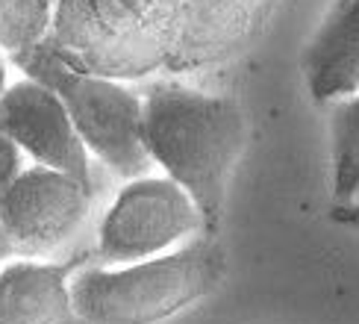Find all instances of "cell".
Instances as JSON below:
<instances>
[{
    "label": "cell",
    "instance_id": "6da1fadb",
    "mask_svg": "<svg viewBox=\"0 0 359 324\" xmlns=\"http://www.w3.org/2000/svg\"><path fill=\"white\" fill-rule=\"evenodd\" d=\"M144 144L154 166L198 201L206 230H215L233 168L248 147L242 103L180 83H159L144 95Z\"/></svg>",
    "mask_w": 359,
    "mask_h": 324
},
{
    "label": "cell",
    "instance_id": "7a4b0ae2",
    "mask_svg": "<svg viewBox=\"0 0 359 324\" xmlns=\"http://www.w3.org/2000/svg\"><path fill=\"white\" fill-rule=\"evenodd\" d=\"M224 269L218 242L198 236L151 259L77 265L71 298L86 324H156L215 292Z\"/></svg>",
    "mask_w": 359,
    "mask_h": 324
},
{
    "label": "cell",
    "instance_id": "3957f363",
    "mask_svg": "<svg viewBox=\"0 0 359 324\" xmlns=\"http://www.w3.org/2000/svg\"><path fill=\"white\" fill-rule=\"evenodd\" d=\"M183 33V0H56L50 41L68 65L139 80L165 65Z\"/></svg>",
    "mask_w": 359,
    "mask_h": 324
},
{
    "label": "cell",
    "instance_id": "277c9868",
    "mask_svg": "<svg viewBox=\"0 0 359 324\" xmlns=\"http://www.w3.org/2000/svg\"><path fill=\"white\" fill-rule=\"evenodd\" d=\"M12 62L27 77L41 80L62 97L86 147L118 177L136 180L156 168L144 144V97L127 88L124 80L68 65L53 48L50 36L12 56Z\"/></svg>",
    "mask_w": 359,
    "mask_h": 324
},
{
    "label": "cell",
    "instance_id": "5b68a950",
    "mask_svg": "<svg viewBox=\"0 0 359 324\" xmlns=\"http://www.w3.org/2000/svg\"><path fill=\"white\" fill-rule=\"evenodd\" d=\"M206 230L198 201L168 174L127 180L100 218L97 257L107 265L139 262L186 245Z\"/></svg>",
    "mask_w": 359,
    "mask_h": 324
},
{
    "label": "cell",
    "instance_id": "8992f818",
    "mask_svg": "<svg viewBox=\"0 0 359 324\" xmlns=\"http://www.w3.org/2000/svg\"><path fill=\"white\" fill-rule=\"evenodd\" d=\"M92 212V189L74 177L33 166L0 191V230L15 257L56 259Z\"/></svg>",
    "mask_w": 359,
    "mask_h": 324
},
{
    "label": "cell",
    "instance_id": "52a82bcc",
    "mask_svg": "<svg viewBox=\"0 0 359 324\" xmlns=\"http://www.w3.org/2000/svg\"><path fill=\"white\" fill-rule=\"evenodd\" d=\"M0 133L9 136L36 166L56 168L92 189L88 147L77 124L50 86L21 77L0 95Z\"/></svg>",
    "mask_w": 359,
    "mask_h": 324
},
{
    "label": "cell",
    "instance_id": "ba28073f",
    "mask_svg": "<svg viewBox=\"0 0 359 324\" xmlns=\"http://www.w3.org/2000/svg\"><path fill=\"white\" fill-rule=\"evenodd\" d=\"M77 262L12 257L0 265V324H77L71 274Z\"/></svg>",
    "mask_w": 359,
    "mask_h": 324
},
{
    "label": "cell",
    "instance_id": "9c48e42d",
    "mask_svg": "<svg viewBox=\"0 0 359 324\" xmlns=\"http://www.w3.org/2000/svg\"><path fill=\"white\" fill-rule=\"evenodd\" d=\"M312 100L339 103L359 88V0H339L304 56Z\"/></svg>",
    "mask_w": 359,
    "mask_h": 324
},
{
    "label": "cell",
    "instance_id": "30bf717a",
    "mask_svg": "<svg viewBox=\"0 0 359 324\" xmlns=\"http://www.w3.org/2000/svg\"><path fill=\"white\" fill-rule=\"evenodd\" d=\"M333 198L339 206L359 201V88L336 103L333 115Z\"/></svg>",
    "mask_w": 359,
    "mask_h": 324
},
{
    "label": "cell",
    "instance_id": "8fae6325",
    "mask_svg": "<svg viewBox=\"0 0 359 324\" xmlns=\"http://www.w3.org/2000/svg\"><path fill=\"white\" fill-rule=\"evenodd\" d=\"M21 147L15 144L9 136H4L0 133V191H4L15 177H18L21 171H24V166H21Z\"/></svg>",
    "mask_w": 359,
    "mask_h": 324
},
{
    "label": "cell",
    "instance_id": "7c38bea8",
    "mask_svg": "<svg viewBox=\"0 0 359 324\" xmlns=\"http://www.w3.org/2000/svg\"><path fill=\"white\" fill-rule=\"evenodd\" d=\"M336 218H339V221H348V224H353V227H359V201H353V203H348V206H339Z\"/></svg>",
    "mask_w": 359,
    "mask_h": 324
},
{
    "label": "cell",
    "instance_id": "4fadbf2b",
    "mask_svg": "<svg viewBox=\"0 0 359 324\" xmlns=\"http://www.w3.org/2000/svg\"><path fill=\"white\" fill-rule=\"evenodd\" d=\"M6 86H9V62H6L4 50H0V95L6 92Z\"/></svg>",
    "mask_w": 359,
    "mask_h": 324
},
{
    "label": "cell",
    "instance_id": "5bb4252c",
    "mask_svg": "<svg viewBox=\"0 0 359 324\" xmlns=\"http://www.w3.org/2000/svg\"><path fill=\"white\" fill-rule=\"evenodd\" d=\"M12 257H15V250H12L9 239L4 236V230H0V262H6V259H12Z\"/></svg>",
    "mask_w": 359,
    "mask_h": 324
}]
</instances>
